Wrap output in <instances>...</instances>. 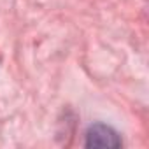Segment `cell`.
I'll list each match as a JSON object with an SVG mask.
<instances>
[{
  "mask_svg": "<svg viewBox=\"0 0 149 149\" xmlns=\"http://www.w3.org/2000/svg\"><path fill=\"white\" fill-rule=\"evenodd\" d=\"M121 139L107 125H93L86 132V147H119Z\"/></svg>",
  "mask_w": 149,
  "mask_h": 149,
  "instance_id": "obj_1",
  "label": "cell"
}]
</instances>
